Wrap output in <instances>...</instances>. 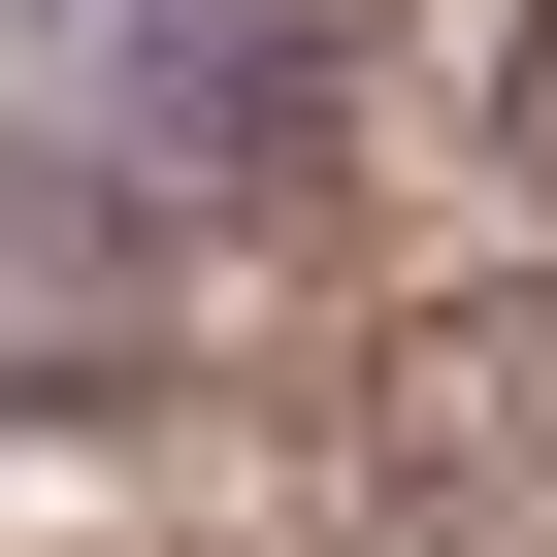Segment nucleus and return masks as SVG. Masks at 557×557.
<instances>
[{
    "label": "nucleus",
    "instance_id": "nucleus-2",
    "mask_svg": "<svg viewBox=\"0 0 557 557\" xmlns=\"http://www.w3.org/2000/svg\"><path fill=\"white\" fill-rule=\"evenodd\" d=\"M524 164H557V0H524Z\"/></svg>",
    "mask_w": 557,
    "mask_h": 557
},
{
    "label": "nucleus",
    "instance_id": "nucleus-1",
    "mask_svg": "<svg viewBox=\"0 0 557 557\" xmlns=\"http://www.w3.org/2000/svg\"><path fill=\"white\" fill-rule=\"evenodd\" d=\"M361 492H394L426 557H557V262L361 329Z\"/></svg>",
    "mask_w": 557,
    "mask_h": 557
}]
</instances>
